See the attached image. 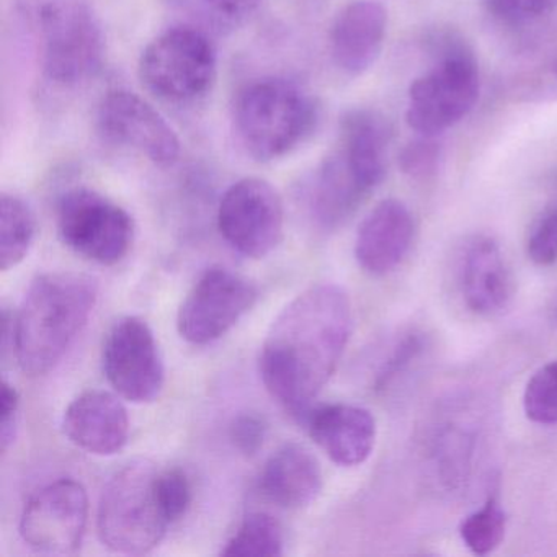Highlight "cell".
Returning <instances> with one entry per match:
<instances>
[{
    "instance_id": "obj_1",
    "label": "cell",
    "mask_w": 557,
    "mask_h": 557,
    "mask_svg": "<svg viewBox=\"0 0 557 557\" xmlns=\"http://www.w3.org/2000/svg\"><path fill=\"white\" fill-rule=\"evenodd\" d=\"M351 302L341 286L319 283L296 296L273 321L260 351V376L270 396L305 416L350 341Z\"/></svg>"
},
{
    "instance_id": "obj_2",
    "label": "cell",
    "mask_w": 557,
    "mask_h": 557,
    "mask_svg": "<svg viewBox=\"0 0 557 557\" xmlns=\"http://www.w3.org/2000/svg\"><path fill=\"white\" fill-rule=\"evenodd\" d=\"M96 280L74 272L44 273L28 286L14 314V354L28 376L58 367L89 322L97 302Z\"/></svg>"
},
{
    "instance_id": "obj_3",
    "label": "cell",
    "mask_w": 557,
    "mask_h": 557,
    "mask_svg": "<svg viewBox=\"0 0 557 557\" xmlns=\"http://www.w3.org/2000/svg\"><path fill=\"white\" fill-rule=\"evenodd\" d=\"M321 107L295 81L263 77L240 87L234 97V132L250 158L278 161L311 138Z\"/></svg>"
},
{
    "instance_id": "obj_4",
    "label": "cell",
    "mask_w": 557,
    "mask_h": 557,
    "mask_svg": "<svg viewBox=\"0 0 557 557\" xmlns=\"http://www.w3.org/2000/svg\"><path fill=\"white\" fill-rule=\"evenodd\" d=\"M30 21L48 83L77 87L100 73L106 35L89 0H32Z\"/></svg>"
},
{
    "instance_id": "obj_5",
    "label": "cell",
    "mask_w": 557,
    "mask_h": 557,
    "mask_svg": "<svg viewBox=\"0 0 557 557\" xmlns=\"http://www.w3.org/2000/svg\"><path fill=\"white\" fill-rule=\"evenodd\" d=\"M158 474L154 466L136 461L107 482L97 515L103 546L120 554H146L159 546L171 521L159 500Z\"/></svg>"
},
{
    "instance_id": "obj_6",
    "label": "cell",
    "mask_w": 557,
    "mask_h": 557,
    "mask_svg": "<svg viewBox=\"0 0 557 557\" xmlns=\"http://www.w3.org/2000/svg\"><path fill=\"white\" fill-rule=\"evenodd\" d=\"M138 74L143 86L164 102H198L216 83V48L203 32L178 25L149 41Z\"/></svg>"
},
{
    "instance_id": "obj_7",
    "label": "cell",
    "mask_w": 557,
    "mask_h": 557,
    "mask_svg": "<svg viewBox=\"0 0 557 557\" xmlns=\"http://www.w3.org/2000/svg\"><path fill=\"white\" fill-rule=\"evenodd\" d=\"M479 90L481 79L471 51L461 44H446L438 63L410 86L407 125L419 135L435 138L468 116Z\"/></svg>"
},
{
    "instance_id": "obj_8",
    "label": "cell",
    "mask_w": 557,
    "mask_h": 557,
    "mask_svg": "<svg viewBox=\"0 0 557 557\" xmlns=\"http://www.w3.org/2000/svg\"><path fill=\"white\" fill-rule=\"evenodd\" d=\"M57 224L71 250L100 265L122 262L135 240L132 214L92 188L67 190L58 201Z\"/></svg>"
},
{
    "instance_id": "obj_9",
    "label": "cell",
    "mask_w": 557,
    "mask_h": 557,
    "mask_svg": "<svg viewBox=\"0 0 557 557\" xmlns=\"http://www.w3.org/2000/svg\"><path fill=\"white\" fill-rule=\"evenodd\" d=\"M218 230L237 252L250 259H263L283 239L285 208L282 197L263 178H240L221 198Z\"/></svg>"
},
{
    "instance_id": "obj_10",
    "label": "cell",
    "mask_w": 557,
    "mask_h": 557,
    "mask_svg": "<svg viewBox=\"0 0 557 557\" xmlns=\"http://www.w3.org/2000/svg\"><path fill=\"white\" fill-rule=\"evenodd\" d=\"M259 298V289L239 273L211 267L185 296L177 314L178 334L194 345L226 335Z\"/></svg>"
},
{
    "instance_id": "obj_11",
    "label": "cell",
    "mask_w": 557,
    "mask_h": 557,
    "mask_svg": "<svg viewBox=\"0 0 557 557\" xmlns=\"http://www.w3.org/2000/svg\"><path fill=\"white\" fill-rule=\"evenodd\" d=\"M97 132L103 141L139 152L161 169L181 159V139L168 120L128 90H112L103 97L97 109Z\"/></svg>"
},
{
    "instance_id": "obj_12",
    "label": "cell",
    "mask_w": 557,
    "mask_h": 557,
    "mask_svg": "<svg viewBox=\"0 0 557 557\" xmlns=\"http://www.w3.org/2000/svg\"><path fill=\"white\" fill-rule=\"evenodd\" d=\"M89 520L86 488L74 479H60L41 487L25 505L21 517L22 540L41 554L76 553Z\"/></svg>"
},
{
    "instance_id": "obj_13",
    "label": "cell",
    "mask_w": 557,
    "mask_h": 557,
    "mask_svg": "<svg viewBox=\"0 0 557 557\" xmlns=\"http://www.w3.org/2000/svg\"><path fill=\"white\" fill-rule=\"evenodd\" d=\"M102 364L110 386L129 403H152L164 387L158 342L151 327L135 315L113 325L103 344Z\"/></svg>"
},
{
    "instance_id": "obj_14",
    "label": "cell",
    "mask_w": 557,
    "mask_h": 557,
    "mask_svg": "<svg viewBox=\"0 0 557 557\" xmlns=\"http://www.w3.org/2000/svg\"><path fill=\"white\" fill-rule=\"evenodd\" d=\"M387 12L376 0H354L344 5L329 30V51L335 66L357 77L370 71L383 51Z\"/></svg>"
},
{
    "instance_id": "obj_15",
    "label": "cell",
    "mask_w": 557,
    "mask_h": 557,
    "mask_svg": "<svg viewBox=\"0 0 557 557\" xmlns=\"http://www.w3.org/2000/svg\"><path fill=\"white\" fill-rule=\"evenodd\" d=\"M416 224L403 201L387 198L367 214L358 227L355 257L358 265L373 276L394 272L412 246Z\"/></svg>"
},
{
    "instance_id": "obj_16",
    "label": "cell",
    "mask_w": 557,
    "mask_h": 557,
    "mask_svg": "<svg viewBox=\"0 0 557 557\" xmlns=\"http://www.w3.org/2000/svg\"><path fill=\"white\" fill-rule=\"evenodd\" d=\"M63 430L77 448L90 455H116L128 443V410L115 394L89 391L70 404Z\"/></svg>"
},
{
    "instance_id": "obj_17",
    "label": "cell",
    "mask_w": 557,
    "mask_h": 557,
    "mask_svg": "<svg viewBox=\"0 0 557 557\" xmlns=\"http://www.w3.org/2000/svg\"><path fill=\"white\" fill-rule=\"evenodd\" d=\"M309 435L338 466L351 468L370 458L376 443V420L363 407L329 404L309 410Z\"/></svg>"
},
{
    "instance_id": "obj_18",
    "label": "cell",
    "mask_w": 557,
    "mask_h": 557,
    "mask_svg": "<svg viewBox=\"0 0 557 557\" xmlns=\"http://www.w3.org/2000/svg\"><path fill=\"white\" fill-rule=\"evenodd\" d=\"M462 299L472 312L494 315L513 298V276L500 247L488 236H474L462 249L459 265Z\"/></svg>"
},
{
    "instance_id": "obj_19",
    "label": "cell",
    "mask_w": 557,
    "mask_h": 557,
    "mask_svg": "<svg viewBox=\"0 0 557 557\" xmlns=\"http://www.w3.org/2000/svg\"><path fill=\"white\" fill-rule=\"evenodd\" d=\"M389 145L391 126L381 113L368 109L345 113L337 148L370 194L386 177Z\"/></svg>"
},
{
    "instance_id": "obj_20",
    "label": "cell",
    "mask_w": 557,
    "mask_h": 557,
    "mask_svg": "<svg viewBox=\"0 0 557 557\" xmlns=\"http://www.w3.org/2000/svg\"><path fill=\"white\" fill-rule=\"evenodd\" d=\"M260 487L278 507H308L322 491L321 465L306 446L288 443L265 462Z\"/></svg>"
},
{
    "instance_id": "obj_21",
    "label": "cell",
    "mask_w": 557,
    "mask_h": 557,
    "mask_svg": "<svg viewBox=\"0 0 557 557\" xmlns=\"http://www.w3.org/2000/svg\"><path fill=\"white\" fill-rule=\"evenodd\" d=\"M308 191L312 216L324 230H337L347 223L370 195L338 148L315 169Z\"/></svg>"
},
{
    "instance_id": "obj_22",
    "label": "cell",
    "mask_w": 557,
    "mask_h": 557,
    "mask_svg": "<svg viewBox=\"0 0 557 557\" xmlns=\"http://www.w3.org/2000/svg\"><path fill=\"white\" fill-rule=\"evenodd\" d=\"M37 234L34 211L21 197L0 198V270L9 272L24 262Z\"/></svg>"
},
{
    "instance_id": "obj_23",
    "label": "cell",
    "mask_w": 557,
    "mask_h": 557,
    "mask_svg": "<svg viewBox=\"0 0 557 557\" xmlns=\"http://www.w3.org/2000/svg\"><path fill=\"white\" fill-rule=\"evenodd\" d=\"M283 530L272 515L256 511L247 515L239 530L227 541L221 556L227 557H276L283 556Z\"/></svg>"
},
{
    "instance_id": "obj_24",
    "label": "cell",
    "mask_w": 557,
    "mask_h": 557,
    "mask_svg": "<svg viewBox=\"0 0 557 557\" xmlns=\"http://www.w3.org/2000/svg\"><path fill=\"white\" fill-rule=\"evenodd\" d=\"M507 515L495 498H488L484 507L468 515L459 528L465 546L475 556L494 553L505 537Z\"/></svg>"
},
{
    "instance_id": "obj_25",
    "label": "cell",
    "mask_w": 557,
    "mask_h": 557,
    "mask_svg": "<svg viewBox=\"0 0 557 557\" xmlns=\"http://www.w3.org/2000/svg\"><path fill=\"white\" fill-rule=\"evenodd\" d=\"M523 409L531 422L557 423V361L541 367L524 387Z\"/></svg>"
},
{
    "instance_id": "obj_26",
    "label": "cell",
    "mask_w": 557,
    "mask_h": 557,
    "mask_svg": "<svg viewBox=\"0 0 557 557\" xmlns=\"http://www.w3.org/2000/svg\"><path fill=\"white\" fill-rule=\"evenodd\" d=\"M527 253L540 267L557 263V205L546 208L531 224Z\"/></svg>"
},
{
    "instance_id": "obj_27",
    "label": "cell",
    "mask_w": 557,
    "mask_h": 557,
    "mask_svg": "<svg viewBox=\"0 0 557 557\" xmlns=\"http://www.w3.org/2000/svg\"><path fill=\"white\" fill-rule=\"evenodd\" d=\"M158 495L162 510L171 523L181 520L191 504V485L181 469H168L158 474Z\"/></svg>"
},
{
    "instance_id": "obj_28",
    "label": "cell",
    "mask_w": 557,
    "mask_h": 557,
    "mask_svg": "<svg viewBox=\"0 0 557 557\" xmlns=\"http://www.w3.org/2000/svg\"><path fill=\"white\" fill-rule=\"evenodd\" d=\"M440 154V146L433 141V136H422V139H417L403 149L399 158L400 169L410 178L423 181L435 174Z\"/></svg>"
},
{
    "instance_id": "obj_29",
    "label": "cell",
    "mask_w": 557,
    "mask_h": 557,
    "mask_svg": "<svg viewBox=\"0 0 557 557\" xmlns=\"http://www.w3.org/2000/svg\"><path fill=\"white\" fill-rule=\"evenodd\" d=\"M267 430L269 426L262 417L257 413H240L231 423L230 440L240 455L252 458L262 449Z\"/></svg>"
},
{
    "instance_id": "obj_30",
    "label": "cell",
    "mask_w": 557,
    "mask_h": 557,
    "mask_svg": "<svg viewBox=\"0 0 557 557\" xmlns=\"http://www.w3.org/2000/svg\"><path fill=\"white\" fill-rule=\"evenodd\" d=\"M557 0H485L487 11L505 24H523L547 14Z\"/></svg>"
},
{
    "instance_id": "obj_31",
    "label": "cell",
    "mask_w": 557,
    "mask_h": 557,
    "mask_svg": "<svg viewBox=\"0 0 557 557\" xmlns=\"http://www.w3.org/2000/svg\"><path fill=\"white\" fill-rule=\"evenodd\" d=\"M422 348V342H420L419 335L409 334L399 342L391 351L387 360L384 361L381 367L380 373H377L376 384L377 387L387 386L413 358L419 354Z\"/></svg>"
},
{
    "instance_id": "obj_32",
    "label": "cell",
    "mask_w": 557,
    "mask_h": 557,
    "mask_svg": "<svg viewBox=\"0 0 557 557\" xmlns=\"http://www.w3.org/2000/svg\"><path fill=\"white\" fill-rule=\"evenodd\" d=\"M18 407H21L18 391L4 381L2 394H0V448L2 451H8L9 446L14 443L15 433H17Z\"/></svg>"
},
{
    "instance_id": "obj_33",
    "label": "cell",
    "mask_w": 557,
    "mask_h": 557,
    "mask_svg": "<svg viewBox=\"0 0 557 557\" xmlns=\"http://www.w3.org/2000/svg\"><path fill=\"white\" fill-rule=\"evenodd\" d=\"M201 4L224 22H240L252 15L262 0H201Z\"/></svg>"
}]
</instances>
